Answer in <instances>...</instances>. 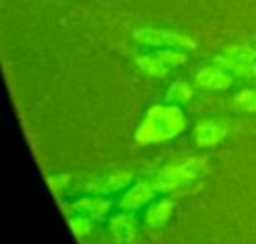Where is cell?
<instances>
[{"label":"cell","mask_w":256,"mask_h":244,"mask_svg":"<svg viewBox=\"0 0 256 244\" xmlns=\"http://www.w3.org/2000/svg\"><path fill=\"white\" fill-rule=\"evenodd\" d=\"M188 128L184 111L174 102H156L148 107L144 120L136 130L139 144H160L179 137Z\"/></svg>","instance_id":"obj_1"},{"label":"cell","mask_w":256,"mask_h":244,"mask_svg":"<svg viewBox=\"0 0 256 244\" xmlns=\"http://www.w3.org/2000/svg\"><path fill=\"white\" fill-rule=\"evenodd\" d=\"M207 172V158L204 156H188L179 162L165 165L156 174L153 184L158 193H178L188 184L198 181Z\"/></svg>","instance_id":"obj_2"},{"label":"cell","mask_w":256,"mask_h":244,"mask_svg":"<svg viewBox=\"0 0 256 244\" xmlns=\"http://www.w3.org/2000/svg\"><path fill=\"white\" fill-rule=\"evenodd\" d=\"M136 43L150 48H181V50H193L196 43L190 36L176 30L167 29H153V27H144L134 32Z\"/></svg>","instance_id":"obj_3"},{"label":"cell","mask_w":256,"mask_h":244,"mask_svg":"<svg viewBox=\"0 0 256 244\" xmlns=\"http://www.w3.org/2000/svg\"><path fill=\"white\" fill-rule=\"evenodd\" d=\"M154 195H156V188L153 183H148V181H139V183L132 184L130 188H126L123 195L118 200V207L121 211H130L136 212L139 209L150 205L154 200Z\"/></svg>","instance_id":"obj_4"},{"label":"cell","mask_w":256,"mask_h":244,"mask_svg":"<svg viewBox=\"0 0 256 244\" xmlns=\"http://www.w3.org/2000/svg\"><path fill=\"white\" fill-rule=\"evenodd\" d=\"M112 211V200L106 198L104 195L92 193L90 197H82L79 200L68 204V212L70 214H82L95 221H102Z\"/></svg>","instance_id":"obj_5"},{"label":"cell","mask_w":256,"mask_h":244,"mask_svg":"<svg viewBox=\"0 0 256 244\" xmlns=\"http://www.w3.org/2000/svg\"><path fill=\"white\" fill-rule=\"evenodd\" d=\"M109 233L116 242L128 244L139 237V221L130 211H121L109 218Z\"/></svg>","instance_id":"obj_6"},{"label":"cell","mask_w":256,"mask_h":244,"mask_svg":"<svg viewBox=\"0 0 256 244\" xmlns=\"http://www.w3.org/2000/svg\"><path fill=\"white\" fill-rule=\"evenodd\" d=\"M176 212V202L172 198H162V200L151 202L148 205L142 218V226L148 232H154L170 223L172 216Z\"/></svg>","instance_id":"obj_7"},{"label":"cell","mask_w":256,"mask_h":244,"mask_svg":"<svg viewBox=\"0 0 256 244\" xmlns=\"http://www.w3.org/2000/svg\"><path fill=\"white\" fill-rule=\"evenodd\" d=\"M228 135V123L221 120H204L193 130V139H195L198 148H212L220 144Z\"/></svg>","instance_id":"obj_8"},{"label":"cell","mask_w":256,"mask_h":244,"mask_svg":"<svg viewBox=\"0 0 256 244\" xmlns=\"http://www.w3.org/2000/svg\"><path fill=\"white\" fill-rule=\"evenodd\" d=\"M130 183H132V172L130 170H114V172H109L88 183L86 190L95 195H110L124 190Z\"/></svg>","instance_id":"obj_9"},{"label":"cell","mask_w":256,"mask_h":244,"mask_svg":"<svg viewBox=\"0 0 256 244\" xmlns=\"http://www.w3.org/2000/svg\"><path fill=\"white\" fill-rule=\"evenodd\" d=\"M234 83V76L226 69L220 65H207L200 69L196 74V85L202 86L204 90H214V92H223L228 90Z\"/></svg>","instance_id":"obj_10"},{"label":"cell","mask_w":256,"mask_h":244,"mask_svg":"<svg viewBox=\"0 0 256 244\" xmlns=\"http://www.w3.org/2000/svg\"><path fill=\"white\" fill-rule=\"evenodd\" d=\"M232 62H256V50L246 44H230V46L223 48L220 57H216L218 65L232 64Z\"/></svg>","instance_id":"obj_11"},{"label":"cell","mask_w":256,"mask_h":244,"mask_svg":"<svg viewBox=\"0 0 256 244\" xmlns=\"http://www.w3.org/2000/svg\"><path fill=\"white\" fill-rule=\"evenodd\" d=\"M136 65L139 71H142L151 78H165L170 69L158 55H140L136 58Z\"/></svg>","instance_id":"obj_12"},{"label":"cell","mask_w":256,"mask_h":244,"mask_svg":"<svg viewBox=\"0 0 256 244\" xmlns=\"http://www.w3.org/2000/svg\"><path fill=\"white\" fill-rule=\"evenodd\" d=\"M193 97V88L190 83L186 81H176L172 83L170 86H168L167 90V95H165V100H168V102H174V104H186L190 102Z\"/></svg>","instance_id":"obj_13"},{"label":"cell","mask_w":256,"mask_h":244,"mask_svg":"<svg viewBox=\"0 0 256 244\" xmlns=\"http://www.w3.org/2000/svg\"><path fill=\"white\" fill-rule=\"evenodd\" d=\"M93 221H95V219L88 218V216H82V214L68 216V225H70L72 232H74V235L78 237L79 240L86 239V237H90L93 233V228H95Z\"/></svg>","instance_id":"obj_14"},{"label":"cell","mask_w":256,"mask_h":244,"mask_svg":"<svg viewBox=\"0 0 256 244\" xmlns=\"http://www.w3.org/2000/svg\"><path fill=\"white\" fill-rule=\"evenodd\" d=\"M156 55L168 65V67H181L182 64L188 62V55L186 50L181 48H162L160 51H156Z\"/></svg>","instance_id":"obj_15"},{"label":"cell","mask_w":256,"mask_h":244,"mask_svg":"<svg viewBox=\"0 0 256 244\" xmlns=\"http://www.w3.org/2000/svg\"><path fill=\"white\" fill-rule=\"evenodd\" d=\"M234 107L244 113H256V90L246 88L234 97Z\"/></svg>","instance_id":"obj_16"},{"label":"cell","mask_w":256,"mask_h":244,"mask_svg":"<svg viewBox=\"0 0 256 244\" xmlns=\"http://www.w3.org/2000/svg\"><path fill=\"white\" fill-rule=\"evenodd\" d=\"M48 184H50L51 191L56 197L67 193L68 186H70V176H65V174H56V176H48Z\"/></svg>","instance_id":"obj_17"},{"label":"cell","mask_w":256,"mask_h":244,"mask_svg":"<svg viewBox=\"0 0 256 244\" xmlns=\"http://www.w3.org/2000/svg\"><path fill=\"white\" fill-rule=\"evenodd\" d=\"M254 78H256V62H254Z\"/></svg>","instance_id":"obj_18"}]
</instances>
